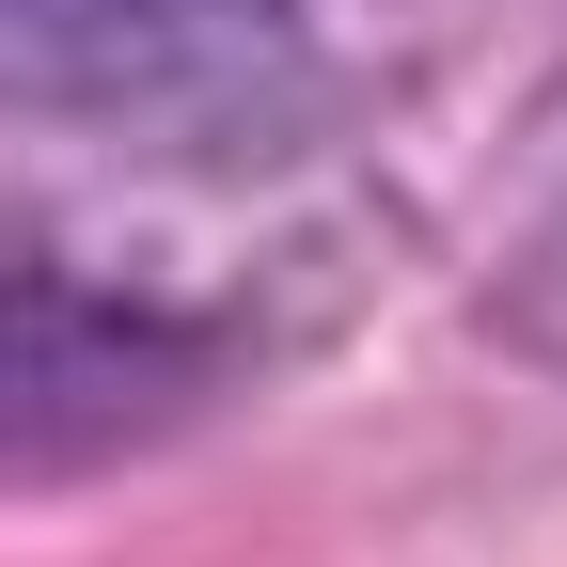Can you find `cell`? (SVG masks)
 I'll return each instance as SVG.
<instances>
[{
	"label": "cell",
	"instance_id": "cell-1",
	"mask_svg": "<svg viewBox=\"0 0 567 567\" xmlns=\"http://www.w3.org/2000/svg\"><path fill=\"white\" fill-rule=\"evenodd\" d=\"M300 0H17V95L126 142H221L237 111H284Z\"/></svg>",
	"mask_w": 567,
	"mask_h": 567
}]
</instances>
